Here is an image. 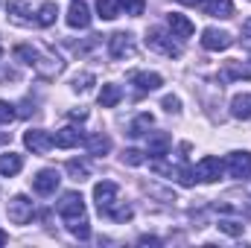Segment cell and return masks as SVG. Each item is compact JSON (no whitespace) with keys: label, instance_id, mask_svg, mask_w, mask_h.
I'll return each instance as SVG.
<instances>
[{"label":"cell","instance_id":"cell-26","mask_svg":"<svg viewBox=\"0 0 251 248\" xmlns=\"http://www.w3.org/2000/svg\"><path fill=\"white\" fill-rule=\"evenodd\" d=\"M64 170H67V175H70L73 181H85V178L91 175V170H88V164H85V161H67V167H64Z\"/></svg>","mask_w":251,"mask_h":248},{"label":"cell","instance_id":"cell-13","mask_svg":"<svg viewBox=\"0 0 251 248\" xmlns=\"http://www.w3.org/2000/svg\"><path fill=\"white\" fill-rule=\"evenodd\" d=\"M237 79H251V62H225L219 70V82H237Z\"/></svg>","mask_w":251,"mask_h":248},{"label":"cell","instance_id":"cell-37","mask_svg":"<svg viewBox=\"0 0 251 248\" xmlns=\"http://www.w3.org/2000/svg\"><path fill=\"white\" fill-rule=\"evenodd\" d=\"M178 3H184V6H196L199 0H178Z\"/></svg>","mask_w":251,"mask_h":248},{"label":"cell","instance_id":"cell-4","mask_svg":"<svg viewBox=\"0 0 251 248\" xmlns=\"http://www.w3.org/2000/svg\"><path fill=\"white\" fill-rule=\"evenodd\" d=\"M32 213H35V207H32V201H29L26 196H15V198L6 204V216H9L12 225H26V222L32 219Z\"/></svg>","mask_w":251,"mask_h":248},{"label":"cell","instance_id":"cell-18","mask_svg":"<svg viewBox=\"0 0 251 248\" xmlns=\"http://www.w3.org/2000/svg\"><path fill=\"white\" fill-rule=\"evenodd\" d=\"M21 170H24V158H21V155H15V152L0 155V175L12 178V175H18Z\"/></svg>","mask_w":251,"mask_h":248},{"label":"cell","instance_id":"cell-27","mask_svg":"<svg viewBox=\"0 0 251 248\" xmlns=\"http://www.w3.org/2000/svg\"><path fill=\"white\" fill-rule=\"evenodd\" d=\"M18 117V111H15V105H9L6 99H0V125H9L12 120Z\"/></svg>","mask_w":251,"mask_h":248},{"label":"cell","instance_id":"cell-8","mask_svg":"<svg viewBox=\"0 0 251 248\" xmlns=\"http://www.w3.org/2000/svg\"><path fill=\"white\" fill-rule=\"evenodd\" d=\"M108 56L111 59H131L134 56V41H131V35L128 32H114L111 38H108Z\"/></svg>","mask_w":251,"mask_h":248},{"label":"cell","instance_id":"cell-19","mask_svg":"<svg viewBox=\"0 0 251 248\" xmlns=\"http://www.w3.org/2000/svg\"><path fill=\"white\" fill-rule=\"evenodd\" d=\"M79 140H82V134L70 125L53 134V146H59V149H73V146H79Z\"/></svg>","mask_w":251,"mask_h":248},{"label":"cell","instance_id":"cell-35","mask_svg":"<svg viewBox=\"0 0 251 248\" xmlns=\"http://www.w3.org/2000/svg\"><path fill=\"white\" fill-rule=\"evenodd\" d=\"M9 140H12V134H9V131H0V146H3V143H9Z\"/></svg>","mask_w":251,"mask_h":248},{"label":"cell","instance_id":"cell-36","mask_svg":"<svg viewBox=\"0 0 251 248\" xmlns=\"http://www.w3.org/2000/svg\"><path fill=\"white\" fill-rule=\"evenodd\" d=\"M6 240H9V237H6V231H0V246H6Z\"/></svg>","mask_w":251,"mask_h":248},{"label":"cell","instance_id":"cell-30","mask_svg":"<svg viewBox=\"0 0 251 248\" xmlns=\"http://www.w3.org/2000/svg\"><path fill=\"white\" fill-rule=\"evenodd\" d=\"M161 105H164V111H170V114H178V111H181V99H178V97H173V94H170V97H164V99H161Z\"/></svg>","mask_w":251,"mask_h":248},{"label":"cell","instance_id":"cell-20","mask_svg":"<svg viewBox=\"0 0 251 248\" xmlns=\"http://www.w3.org/2000/svg\"><path fill=\"white\" fill-rule=\"evenodd\" d=\"M231 114L237 120H251V94H237L231 99Z\"/></svg>","mask_w":251,"mask_h":248},{"label":"cell","instance_id":"cell-12","mask_svg":"<svg viewBox=\"0 0 251 248\" xmlns=\"http://www.w3.org/2000/svg\"><path fill=\"white\" fill-rule=\"evenodd\" d=\"M128 82L137 85V94H149V91H158L164 85V79L158 73H146V70H134L128 73Z\"/></svg>","mask_w":251,"mask_h":248},{"label":"cell","instance_id":"cell-10","mask_svg":"<svg viewBox=\"0 0 251 248\" xmlns=\"http://www.w3.org/2000/svg\"><path fill=\"white\" fill-rule=\"evenodd\" d=\"M228 175L231 178H251V152H231L228 155Z\"/></svg>","mask_w":251,"mask_h":248},{"label":"cell","instance_id":"cell-29","mask_svg":"<svg viewBox=\"0 0 251 248\" xmlns=\"http://www.w3.org/2000/svg\"><path fill=\"white\" fill-rule=\"evenodd\" d=\"M123 164H128V167H140V164H143V152H137V149H126L123 152Z\"/></svg>","mask_w":251,"mask_h":248},{"label":"cell","instance_id":"cell-2","mask_svg":"<svg viewBox=\"0 0 251 248\" xmlns=\"http://www.w3.org/2000/svg\"><path fill=\"white\" fill-rule=\"evenodd\" d=\"M15 59H21L24 64H29V67H32L38 76H44V79H56L64 70V62L59 56H47V53H41V50H35V47H29V44H18V47H15Z\"/></svg>","mask_w":251,"mask_h":248},{"label":"cell","instance_id":"cell-7","mask_svg":"<svg viewBox=\"0 0 251 248\" xmlns=\"http://www.w3.org/2000/svg\"><path fill=\"white\" fill-rule=\"evenodd\" d=\"M24 143H26V149H32V155H47L53 149V134L44 128H29L24 134Z\"/></svg>","mask_w":251,"mask_h":248},{"label":"cell","instance_id":"cell-1","mask_svg":"<svg viewBox=\"0 0 251 248\" xmlns=\"http://www.w3.org/2000/svg\"><path fill=\"white\" fill-rule=\"evenodd\" d=\"M59 216L64 219L67 231L79 240H88L91 237V225H88V216H85V201L79 193H64L62 201H59Z\"/></svg>","mask_w":251,"mask_h":248},{"label":"cell","instance_id":"cell-31","mask_svg":"<svg viewBox=\"0 0 251 248\" xmlns=\"http://www.w3.org/2000/svg\"><path fill=\"white\" fill-rule=\"evenodd\" d=\"M219 228H222L225 234H231V237L243 234V225H240V222H234V219H222V222H219Z\"/></svg>","mask_w":251,"mask_h":248},{"label":"cell","instance_id":"cell-17","mask_svg":"<svg viewBox=\"0 0 251 248\" xmlns=\"http://www.w3.org/2000/svg\"><path fill=\"white\" fill-rule=\"evenodd\" d=\"M170 146H173V137H170L167 131H155V134L149 137V155H152V158L167 155V152H170Z\"/></svg>","mask_w":251,"mask_h":248},{"label":"cell","instance_id":"cell-15","mask_svg":"<svg viewBox=\"0 0 251 248\" xmlns=\"http://www.w3.org/2000/svg\"><path fill=\"white\" fill-rule=\"evenodd\" d=\"M167 24H170V29H173L178 38H190V35H193V29H196V26H193V21L184 18L181 12H170V15H167Z\"/></svg>","mask_w":251,"mask_h":248},{"label":"cell","instance_id":"cell-24","mask_svg":"<svg viewBox=\"0 0 251 248\" xmlns=\"http://www.w3.org/2000/svg\"><path fill=\"white\" fill-rule=\"evenodd\" d=\"M97 12L105 21H114L120 15V0H97Z\"/></svg>","mask_w":251,"mask_h":248},{"label":"cell","instance_id":"cell-14","mask_svg":"<svg viewBox=\"0 0 251 248\" xmlns=\"http://www.w3.org/2000/svg\"><path fill=\"white\" fill-rule=\"evenodd\" d=\"M67 24H70L73 29H88V26H91V12H88V6H85L82 0H73V3H70Z\"/></svg>","mask_w":251,"mask_h":248},{"label":"cell","instance_id":"cell-22","mask_svg":"<svg viewBox=\"0 0 251 248\" xmlns=\"http://www.w3.org/2000/svg\"><path fill=\"white\" fill-rule=\"evenodd\" d=\"M120 99H123V88L120 85H102V91H100V105L102 108H114Z\"/></svg>","mask_w":251,"mask_h":248},{"label":"cell","instance_id":"cell-5","mask_svg":"<svg viewBox=\"0 0 251 248\" xmlns=\"http://www.w3.org/2000/svg\"><path fill=\"white\" fill-rule=\"evenodd\" d=\"M117 184L114 181H100V184L94 187V201H97V207H100V213L102 216H108L111 213V207L117 204Z\"/></svg>","mask_w":251,"mask_h":248},{"label":"cell","instance_id":"cell-21","mask_svg":"<svg viewBox=\"0 0 251 248\" xmlns=\"http://www.w3.org/2000/svg\"><path fill=\"white\" fill-rule=\"evenodd\" d=\"M204 15H210V18H231L234 15V3L231 0H207L204 3Z\"/></svg>","mask_w":251,"mask_h":248},{"label":"cell","instance_id":"cell-23","mask_svg":"<svg viewBox=\"0 0 251 248\" xmlns=\"http://www.w3.org/2000/svg\"><path fill=\"white\" fill-rule=\"evenodd\" d=\"M56 15H59V6H56L53 0L41 3V9H38V15H35V26H50V24H56Z\"/></svg>","mask_w":251,"mask_h":248},{"label":"cell","instance_id":"cell-9","mask_svg":"<svg viewBox=\"0 0 251 248\" xmlns=\"http://www.w3.org/2000/svg\"><path fill=\"white\" fill-rule=\"evenodd\" d=\"M231 44H234V38H231L225 29L207 26V29L201 32V47H204V50H213V53H219V50H228Z\"/></svg>","mask_w":251,"mask_h":248},{"label":"cell","instance_id":"cell-28","mask_svg":"<svg viewBox=\"0 0 251 248\" xmlns=\"http://www.w3.org/2000/svg\"><path fill=\"white\" fill-rule=\"evenodd\" d=\"M91 85H94V73H82V76L73 79V91H76V94H85Z\"/></svg>","mask_w":251,"mask_h":248},{"label":"cell","instance_id":"cell-16","mask_svg":"<svg viewBox=\"0 0 251 248\" xmlns=\"http://www.w3.org/2000/svg\"><path fill=\"white\" fill-rule=\"evenodd\" d=\"M82 143H85V149H88L91 155H105V152L111 149V140H108V134H102V131L82 137Z\"/></svg>","mask_w":251,"mask_h":248},{"label":"cell","instance_id":"cell-6","mask_svg":"<svg viewBox=\"0 0 251 248\" xmlns=\"http://www.w3.org/2000/svg\"><path fill=\"white\" fill-rule=\"evenodd\" d=\"M222 170H225V164L219 161V158H213V155H204L199 164H196V170H193V175L199 178V181H219V175H222Z\"/></svg>","mask_w":251,"mask_h":248},{"label":"cell","instance_id":"cell-11","mask_svg":"<svg viewBox=\"0 0 251 248\" xmlns=\"http://www.w3.org/2000/svg\"><path fill=\"white\" fill-rule=\"evenodd\" d=\"M59 181H62L59 170H41V173L32 178V190H35L38 196H53L56 187H59Z\"/></svg>","mask_w":251,"mask_h":248},{"label":"cell","instance_id":"cell-25","mask_svg":"<svg viewBox=\"0 0 251 248\" xmlns=\"http://www.w3.org/2000/svg\"><path fill=\"white\" fill-rule=\"evenodd\" d=\"M152 123H155V120H152V114H140V117H134L131 125H128V137H143V134H146V128H149Z\"/></svg>","mask_w":251,"mask_h":248},{"label":"cell","instance_id":"cell-34","mask_svg":"<svg viewBox=\"0 0 251 248\" xmlns=\"http://www.w3.org/2000/svg\"><path fill=\"white\" fill-rule=\"evenodd\" d=\"M243 35H246V41L251 44V18L246 21V24H243Z\"/></svg>","mask_w":251,"mask_h":248},{"label":"cell","instance_id":"cell-3","mask_svg":"<svg viewBox=\"0 0 251 248\" xmlns=\"http://www.w3.org/2000/svg\"><path fill=\"white\" fill-rule=\"evenodd\" d=\"M146 47L155 50V53H164V56H170V59H178V56H181V47H178L164 29H158V26L146 32Z\"/></svg>","mask_w":251,"mask_h":248},{"label":"cell","instance_id":"cell-33","mask_svg":"<svg viewBox=\"0 0 251 248\" xmlns=\"http://www.w3.org/2000/svg\"><path fill=\"white\" fill-rule=\"evenodd\" d=\"M70 120H88V111L79 108V111H70Z\"/></svg>","mask_w":251,"mask_h":248},{"label":"cell","instance_id":"cell-32","mask_svg":"<svg viewBox=\"0 0 251 248\" xmlns=\"http://www.w3.org/2000/svg\"><path fill=\"white\" fill-rule=\"evenodd\" d=\"M120 9H126L128 15H140L143 12V0H120Z\"/></svg>","mask_w":251,"mask_h":248}]
</instances>
